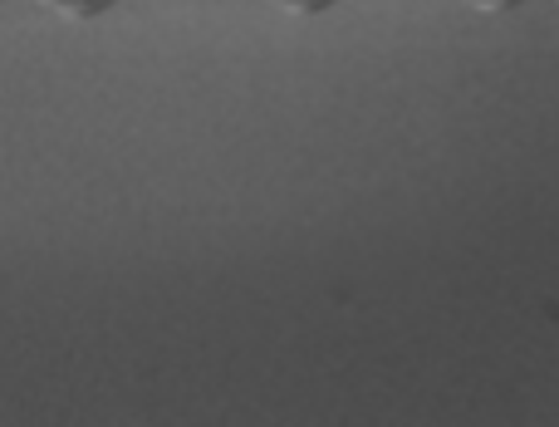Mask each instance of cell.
<instances>
[{"label": "cell", "mask_w": 559, "mask_h": 427, "mask_svg": "<svg viewBox=\"0 0 559 427\" xmlns=\"http://www.w3.org/2000/svg\"><path fill=\"white\" fill-rule=\"evenodd\" d=\"M39 5H49L55 15H69V20H98V15H108L118 0H39Z\"/></svg>", "instance_id": "1"}, {"label": "cell", "mask_w": 559, "mask_h": 427, "mask_svg": "<svg viewBox=\"0 0 559 427\" xmlns=\"http://www.w3.org/2000/svg\"><path fill=\"white\" fill-rule=\"evenodd\" d=\"M271 5L289 10V15H324V10H334L338 0H271Z\"/></svg>", "instance_id": "2"}, {"label": "cell", "mask_w": 559, "mask_h": 427, "mask_svg": "<svg viewBox=\"0 0 559 427\" xmlns=\"http://www.w3.org/2000/svg\"><path fill=\"white\" fill-rule=\"evenodd\" d=\"M472 10H515V5H525V0H466Z\"/></svg>", "instance_id": "3"}, {"label": "cell", "mask_w": 559, "mask_h": 427, "mask_svg": "<svg viewBox=\"0 0 559 427\" xmlns=\"http://www.w3.org/2000/svg\"><path fill=\"white\" fill-rule=\"evenodd\" d=\"M0 5H5V0H0Z\"/></svg>", "instance_id": "4"}]
</instances>
